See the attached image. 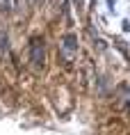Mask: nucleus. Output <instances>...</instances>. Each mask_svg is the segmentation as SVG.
<instances>
[{
	"label": "nucleus",
	"mask_w": 130,
	"mask_h": 135,
	"mask_svg": "<svg viewBox=\"0 0 130 135\" xmlns=\"http://www.w3.org/2000/svg\"><path fill=\"white\" fill-rule=\"evenodd\" d=\"M30 62L34 69H41L43 66V55H46V48H43V39L41 37H32L30 39Z\"/></svg>",
	"instance_id": "obj_1"
},
{
	"label": "nucleus",
	"mask_w": 130,
	"mask_h": 135,
	"mask_svg": "<svg viewBox=\"0 0 130 135\" xmlns=\"http://www.w3.org/2000/svg\"><path fill=\"white\" fill-rule=\"evenodd\" d=\"M75 46H78V41H75V37H73V35H69V37L62 39V48H64V57H66V60H71V57H73Z\"/></svg>",
	"instance_id": "obj_2"
},
{
	"label": "nucleus",
	"mask_w": 130,
	"mask_h": 135,
	"mask_svg": "<svg viewBox=\"0 0 130 135\" xmlns=\"http://www.w3.org/2000/svg\"><path fill=\"white\" fill-rule=\"evenodd\" d=\"M5 37H7L5 32H0V50H5V48H7V39H5Z\"/></svg>",
	"instance_id": "obj_3"
}]
</instances>
